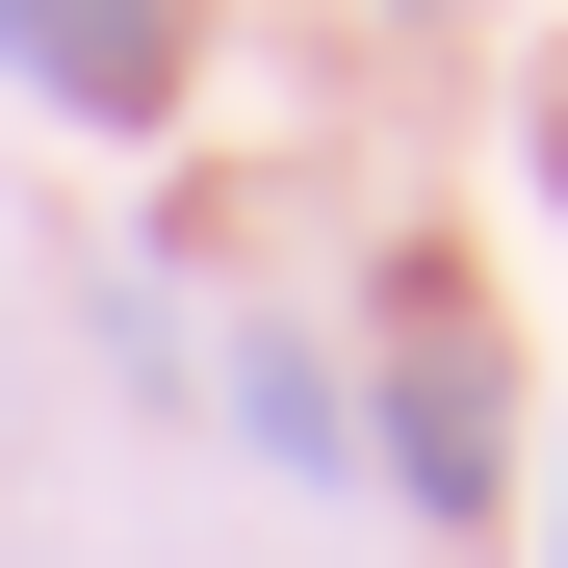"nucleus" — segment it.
Returning <instances> with one entry per match:
<instances>
[{
    "label": "nucleus",
    "mask_w": 568,
    "mask_h": 568,
    "mask_svg": "<svg viewBox=\"0 0 568 568\" xmlns=\"http://www.w3.org/2000/svg\"><path fill=\"white\" fill-rule=\"evenodd\" d=\"M362 439H388L414 517H491L517 491V336H491L465 258H388V414H362Z\"/></svg>",
    "instance_id": "obj_1"
},
{
    "label": "nucleus",
    "mask_w": 568,
    "mask_h": 568,
    "mask_svg": "<svg viewBox=\"0 0 568 568\" xmlns=\"http://www.w3.org/2000/svg\"><path fill=\"white\" fill-rule=\"evenodd\" d=\"M0 78L78 104V130H155L181 104V0H0Z\"/></svg>",
    "instance_id": "obj_2"
},
{
    "label": "nucleus",
    "mask_w": 568,
    "mask_h": 568,
    "mask_svg": "<svg viewBox=\"0 0 568 568\" xmlns=\"http://www.w3.org/2000/svg\"><path fill=\"white\" fill-rule=\"evenodd\" d=\"M233 439L284 465V491H336V465H362V414H336V362H311V336H233Z\"/></svg>",
    "instance_id": "obj_3"
},
{
    "label": "nucleus",
    "mask_w": 568,
    "mask_h": 568,
    "mask_svg": "<svg viewBox=\"0 0 568 568\" xmlns=\"http://www.w3.org/2000/svg\"><path fill=\"white\" fill-rule=\"evenodd\" d=\"M388 27H465V0H388Z\"/></svg>",
    "instance_id": "obj_4"
},
{
    "label": "nucleus",
    "mask_w": 568,
    "mask_h": 568,
    "mask_svg": "<svg viewBox=\"0 0 568 568\" xmlns=\"http://www.w3.org/2000/svg\"><path fill=\"white\" fill-rule=\"evenodd\" d=\"M542 491H568V439H542Z\"/></svg>",
    "instance_id": "obj_5"
}]
</instances>
